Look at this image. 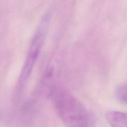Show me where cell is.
I'll use <instances>...</instances> for the list:
<instances>
[{"instance_id":"6da1fadb","label":"cell","mask_w":127,"mask_h":127,"mask_svg":"<svg viewBox=\"0 0 127 127\" xmlns=\"http://www.w3.org/2000/svg\"><path fill=\"white\" fill-rule=\"evenodd\" d=\"M54 107L66 127H89L87 110L82 103L66 91L54 88L51 91Z\"/></svg>"},{"instance_id":"7a4b0ae2","label":"cell","mask_w":127,"mask_h":127,"mask_svg":"<svg viewBox=\"0 0 127 127\" xmlns=\"http://www.w3.org/2000/svg\"><path fill=\"white\" fill-rule=\"evenodd\" d=\"M51 20L50 13L45 14L41 19L31 40L26 60L24 63L16 87V94L20 96L30 78L33 67L42 50Z\"/></svg>"},{"instance_id":"3957f363","label":"cell","mask_w":127,"mask_h":127,"mask_svg":"<svg viewBox=\"0 0 127 127\" xmlns=\"http://www.w3.org/2000/svg\"><path fill=\"white\" fill-rule=\"evenodd\" d=\"M105 117L112 127H127V112L108 111Z\"/></svg>"},{"instance_id":"277c9868","label":"cell","mask_w":127,"mask_h":127,"mask_svg":"<svg viewBox=\"0 0 127 127\" xmlns=\"http://www.w3.org/2000/svg\"><path fill=\"white\" fill-rule=\"evenodd\" d=\"M115 94L116 98L120 102L127 105V83L118 86Z\"/></svg>"}]
</instances>
